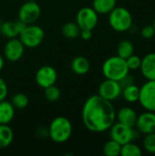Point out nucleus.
Listing matches in <instances>:
<instances>
[{"mask_svg":"<svg viewBox=\"0 0 155 156\" xmlns=\"http://www.w3.org/2000/svg\"><path fill=\"white\" fill-rule=\"evenodd\" d=\"M81 119L87 130L100 133L108 131L116 120V111L111 103L100 95L89 97L81 111Z\"/></svg>","mask_w":155,"mask_h":156,"instance_id":"f257e3e1","label":"nucleus"},{"mask_svg":"<svg viewBox=\"0 0 155 156\" xmlns=\"http://www.w3.org/2000/svg\"><path fill=\"white\" fill-rule=\"evenodd\" d=\"M73 127L71 122L64 116L54 118L48 129L49 138L56 144H64L71 137Z\"/></svg>","mask_w":155,"mask_h":156,"instance_id":"f03ea898","label":"nucleus"},{"mask_svg":"<svg viewBox=\"0 0 155 156\" xmlns=\"http://www.w3.org/2000/svg\"><path fill=\"white\" fill-rule=\"evenodd\" d=\"M130 73L126 59L118 55L108 58L102 64V74L105 79L120 81Z\"/></svg>","mask_w":155,"mask_h":156,"instance_id":"7ed1b4c3","label":"nucleus"},{"mask_svg":"<svg viewBox=\"0 0 155 156\" xmlns=\"http://www.w3.org/2000/svg\"><path fill=\"white\" fill-rule=\"evenodd\" d=\"M132 16L123 6H115L109 13V24L116 32H126L132 26Z\"/></svg>","mask_w":155,"mask_h":156,"instance_id":"20e7f679","label":"nucleus"},{"mask_svg":"<svg viewBox=\"0 0 155 156\" xmlns=\"http://www.w3.org/2000/svg\"><path fill=\"white\" fill-rule=\"evenodd\" d=\"M19 40L25 48H36L39 47L45 39L44 29L35 24L26 25L18 36Z\"/></svg>","mask_w":155,"mask_h":156,"instance_id":"39448f33","label":"nucleus"},{"mask_svg":"<svg viewBox=\"0 0 155 156\" xmlns=\"http://www.w3.org/2000/svg\"><path fill=\"white\" fill-rule=\"evenodd\" d=\"M109 130L111 139L116 141L121 145L132 142L138 134L137 132L134 130V127L125 125L119 122H114Z\"/></svg>","mask_w":155,"mask_h":156,"instance_id":"423d86ee","label":"nucleus"},{"mask_svg":"<svg viewBox=\"0 0 155 156\" xmlns=\"http://www.w3.org/2000/svg\"><path fill=\"white\" fill-rule=\"evenodd\" d=\"M41 15V7L36 1H26L18 10V19L26 25L35 24Z\"/></svg>","mask_w":155,"mask_h":156,"instance_id":"0eeeda50","label":"nucleus"},{"mask_svg":"<svg viewBox=\"0 0 155 156\" xmlns=\"http://www.w3.org/2000/svg\"><path fill=\"white\" fill-rule=\"evenodd\" d=\"M75 22L80 29L93 30L98 25L99 14L92 8V6L82 7L78 11Z\"/></svg>","mask_w":155,"mask_h":156,"instance_id":"6e6552de","label":"nucleus"},{"mask_svg":"<svg viewBox=\"0 0 155 156\" xmlns=\"http://www.w3.org/2000/svg\"><path fill=\"white\" fill-rule=\"evenodd\" d=\"M138 101L145 111L155 112V80H147L140 87Z\"/></svg>","mask_w":155,"mask_h":156,"instance_id":"1a4fd4ad","label":"nucleus"},{"mask_svg":"<svg viewBox=\"0 0 155 156\" xmlns=\"http://www.w3.org/2000/svg\"><path fill=\"white\" fill-rule=\"evenodd\" d=\"M58 80V72L55 68L49 65L40 67L35 75L36 83L42 89L55 85Z\"/></svg>","mask_w":155,"mask_h":156,"instance_id":"9d476101","label":"nucleus"},{"mask_svg":"<svg viewBox=\"0 0 155 156\" xmlns=\"http://www.w3.org/2000/svg\"><path fill=\"white\" fill-rule=\"evenodd\" d=\"M122 89L119 81L105 79L99 86L98 95L109 101H113L122 95Z\"/></svg>","mask_w":155,"mask_h":156,"instance_id":"9b49d317","label":"nucleus"},{"mask_svg":"<svg viewBox=\"0 0 155 156\" xmlns=\"http://www.w3.org/2000/svg\"><path fill=\"white\" fill-rule=\"evenodd\" d=\"M25 46L18 37L10 38L4 47L3 56L5 59L10 62H16L20 60L25 53Z\"/></svg>","mask_w":155,"mask_h":156,"instance_id":"f8f14e48","label":"nucleus"},{"mask_svg":"<svg viewBox=\"0 0 155 156\" xmlns=\"http://www.w3.org/2000/svg\"><path fill=\"white\" fill-rule=\"evenodd\" d=\"M135 127L139 133L144 135L155 133V112L146 111L138 115Z\"/></svg>","mask_w":155,"mask_h":156,"instance_id":"ddd939ff","label":"nucleus"},{"mask_svg":"<svg viewBox=\"0 0 155 156\" xmlns=\"http://www.w3.org/2000/svg\"><path fill=\"white\" fill-rule=\"evenodd\" d=\"M26 25L21 22L19 19L16 21H5L3 22L1 25V35L5 37L10 39L18 37L20 32Z\"/></svg>","mask_w":155,"mask_h":156,"instance_id":"4468645a","label":"nucleus"},{"mask_svg":"<svg viewBox=\"0 0 155 156\" xmlns=\"http://www.w3.org/2000/svg\"><path fill=\"white\" fill-rule=\"evenodd\" d=\"M140 70L147 80H155V52L148 53L142 58Z\"/></svg>","mask_w":155,"mask_h":156,"instance_id":"2eb2a0df","label":"nucleus"},{"mask_svg":"<svg viewBox=\"0 0 155 156\" xmlns=\"http://www.w3.org/2000/svg\"><path fill=\"white\" fill-rule=\"evenodd\" d=\"M137 117L138 114L131 107H122L116 112L117 121L131 127H135Z\"/></svg>","mask_w":155,"mask_h":156,"instance_id":"dca6fc26","label":"nucleus"},{"mask_svg":"<svg viewBox=\"0 0 155 156\" xmlns=\"http://www.w3.org/2000/svg\"><path fill=\"white\" fill-rule=\"evenodd\" d=\"M16 114V108L11 101L6 100L0 101V124H9Z\"/></svg>","mask_w":155,"mask_h":156,"instance_id":"f3484780","label":"nucleus"},{"mask_svg":"<svg viewBox=\"0 0 155 156\" xmlns=\"http://www.w3.org/2000/svg\"><path fill=\"white\" fill-rule=\"evenodd\" d=\"M70 69L71 70L79 76L87 74L90 69V63L89 59L82 56L75 57L70 63Z\"/></svg>","mask_w":155,"mask_h":156,"instance_id":"a211bd4d","label":"nucleus"},{"mask_svg":"<svg viewBox=\"0 0 155 156\" xmlns=\"http://www.w3.org/2000/svg\"><path fill=\"white\" fill-rule=\"evenodd\" d=\"M117 5V0H93L92 8L100 15L109 14Z\"/></svg>","mask_w":155,"mask_h":156,"instance_id":"6ab92c4d","label":"nucleus"},{"mask_svg":"<svg viewBox=\"0 0 155 156\" xmlns=\"http://www.w3.org/2000/svg\"><path fill=\"white\" fill-rule=\"evenodd\" d=\"M14 140V132L8 124H0V150L7 148Z\"/></svg>","mask_w":155,"mask_h":156,"instance_id":"aec40b11","label":"nucleus"},{"mask_svg":"<svg viewBox=\"0 0 155 156\" xmlns=\"http://www.w3.org/2000/svg\"><path fill=\"white\" fill-rule=\"evenodd\" d=\"M122 95L123 99L129 103L137 102L140 97V87H138L135 83L129 85L122 89Z\"/></svg>","mask_w":155,"mask_h":156,"instance_id":"412c9836","label":"nucleus"},{"mask_svg":"<svg viewBox=\"0 0 155 156\" xmlns=\"http://www.w3.org/2000/svg\"><path fill=\"white\" fill-rule=\"evenodd\" d=\"M80 28L76 22H67L62 26L61 33L62 35L69 39H75L79 37Z\"/></svg>","mask_w":155,"mask_h":156,"instance_id":"4be33fe9","label":"nucleus"},{"mask_svg":"<svg viewBox=\"0 0 155 156\" xmlns=\"http://www.w3.org/2000/svg\"><path fill=\"white\" fill-rule=\"evenodd\" d=\"M134 54V46L130 40H122L117 46V55L124 59Z\"/></svg>","mask_w":155,"mask_h":156,"instance_id":"5701e85b","label":"nucleus"},{"mask_svg":"<svg viewBox=\"0 0 155 156\" xmlns=\"http://www.w3.org/2000/svg\"><path fill=\"white\" fill-rule=\"evenodd\" d=\"M142 154H143L142 148L132 142L122 145V150H121L122 156H141Z\"/></svg>","mask_w":155,"mask_h":156,"instance_id":"b1692460","label":"nucleus"},{"mask_svg":"<svg viewBox=\"0 0 155 156\" xmlns=\"http://www.w3.org/2000/svg\"><path fill=\"white\" fill-rule=\"evenodd\" d=\"M122 145L116 141L111 139L103 146V154L106 156H119L121 155Z\"/></svg>","mask_w":155,"mask_h":156,"instance_id":"393cba45","label":"nucleus"},{"mask_svg":"<svg viewBox=\"0 0 155 156\" xmlns=\"http://www.w3.org/2000/svg\"><path fill=\"white\" fill-rule=\"evenodd\" d=\"M11 103L13 104V106L16 109L22 110L28 106L29 99L24 93H16L15 95H13V97L11 99Z\"/></svg>","mask_w":155,"mask_h":156,"instance_id":"a878e982","label":"nucleus"},{"mask_svg":"<svg viewBox=\"0 0 155 156\" xmlns=\"http://www.w3.org/2000/svg\"><path fill=\"white\" fill-rule=\"evenodd\" d=\"M44 96L47 101L50 102H55L60 99L61 91L56 85H52L44 89Z\"/></svg>","mask_w":155,"mask_h":156,"instance_id":"bb28decb","label":"nucleus"},{"mask_svg":"<svg viewBox=\"0 0 155 156\" xmlns=\"http://www.w3.org/2000/svg\"><path fill=\"white\" fill-rule=\"evenodd\" d=\"M143 147L147 153L155 154V133L145 134L143 142Z\"/></svg>","mask_w":155,"mask_h":156,"instance_id":"cd10ccee","label":"nucleus"},{"mask_svg":"<svg viewBox=\"0 0 155 156\" xmlns=\"http://www.w3.org/2000/svg\"><path fill=\"white\" fill-rule=\"evenodd\" d=\"M126 63L130 70H137V69H140L141 68L142 58L139 56L132 54L128 58H126Z\"/></svg>","mask_w":155,"mask_h":156,"instance_id":"c85d7f7f","label":"nucleus"},{"mask_svg":"<svg viewBox=\"0 0 155 156\" xmlns=\"http://www.w3.org/2000/svg\"><path fill=\"white\" fill-rule=\"evenodd\" d=\"M155 35V30L152 26H145L142 28L141 30V36L143 37V38H146V39H150L152 37H153Z\"/></svg>","mask_w":155,"mask_h":156,"instance_id":"c756f323","label":"nucleus"},{"mask_svg":"<svg viewBox=\"0 0 155 156\" xmlns=\"http://www.w3.org/2000/svg\"><path fill=\"white\" fill-rule=\"evenodd\" d=\"M8 94V87L4 79L0 77V101L6 99Z\"/></svg>","mask_w":155,"mask_h":156,"instance_id":"7c9ffc66","label":"nucleus"},{"mask_svg":"<svg viewBox=\"0 0 155 156\" xmlns=\"http://www.w3.org/2000/svg\"><path fill=\"white\" fill-rule=\"evenodd\" d=\"M119 82H120V84L122 86V89H123V88H125V87H127L129 85H132V84L135 83L134 82V79L130 75V73L127 76H125L123 79H122Z\"/></svg>","mask_w":155,"mask_h":156,"instance_id":"2f4dec72","label":"nucleus"},{"mask_svg":"<svg viewBox=\"0 0 155 156\" xmlns=\"http://www.w3.org/2000/svg\"><path fill=\"white\" fill-rule=\"evenodd\" d=\"M79 37H81V38L83 40H90L92 37V30H90V29H81L80 30Z\"/></svg>","mask_w":155,"mask_h":156,"instance_id":"473e14b6","label":"nucleus"},{"mask_svg":"<svg viewBox=\"0 0 155 156\" xmlns=\"http://www.w3.org/2000/svg\"><path fill=\"white\" fill-rule=\"evenodd\" d=\"M4 66H5V58L3 55L0 54V71L3 69Z\"/></svg>","mask_w":155,"mask_h":156,"instance_id":"72a5a7b5","label":"nucleus"},{"mask_svg":"<svg viewBox=\"0 0 155 156\" xmlns=\"http://www.w3.org/2000/svg\"><path fill=\"white\" fill-rule=\"evenodd\" d=\"M153 28H154V30H155V19H154V21H153Z\"/></svg>","mask_w":155,"mask_h":156,"instance_id":"f704fd0d","label":"nucleus"},{"mask_svg":"<svg viewBox=\"0 0 155 156\" xmlns=\"http://www.w3.org/2000/svg\"><path fill=\"white\" fill-rule=\"evenodd\" d=\"M1 25H2V22H1V20H0V35H1Z\"/></svg>","mask_w":155,"mask_h":156,"instance_id":"c9c22d12","label":"nucleus"},{"mask_svg":"<svg viewBox=\"0 0 155 156\" xmlns=\"http://www.w3.org/2000/svg\"><path fill=\"white\" fill-rule=\"evenodd\" d=\"M26 1H36V0H26Z\"/></svg>","mask_w":155,"mask_h":156,"instance_id":"e433bc0d","label":"nucleus"}]
</instances>
